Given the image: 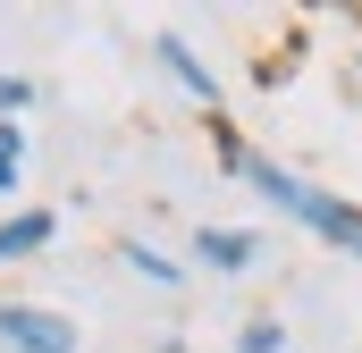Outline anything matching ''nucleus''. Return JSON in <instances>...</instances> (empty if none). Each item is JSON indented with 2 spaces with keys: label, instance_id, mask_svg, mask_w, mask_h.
<instances>
[{
  "label": "nucleus",
  "instance_id": "f257e3e1",
  "mask_svg": "<svg viewBox=\"0 0 362 353\" xmlns=\"http://www.w3.org/2000/svg\"><path fill=\"white\" fill-rule=\"evenodd\" d=\"M228 169L245 176L262 202H278L295 227H312L320 244H337V253H354V261H362V210H354V202H337V193L303 185L295 169H278V160H262V152H236V143H228Z\"/></svg>",
  "mask_w": 362,
  "mask_h": 353
},
{
  "label": "nucleus",
  "instance_id": "0eeeda50",
  "mask_svg": "<svg viewBox=\"0 0 362 353\" xmlns=\"http://www.w3.org/2000/svg\"><path fill=\"white\" fill-rule=\"evenodd\" d=\"M278 345H286V328H278V320H253V328L236 337V353H278Z\"/></svg>",
  "mask_w": 362,
  "mask_h": 353
},
{
  "label": "nucleus",
  "instance_id": "6e6552de",
  "mask_svg": "<svg viewBox=\"0 0 362 353\" xmlns=\"http://www.w3.org/2000/svg\"><path fill=\"white\" fill-rule=\"evenodd\" d=\"M25 101H34V85H25V76H0V109H25Z\"/></svg>",
  "mask_w": 362,
  "mask_h": 353
},
{
  "label": "nucleus",
  "instance_id": "1a4fd4ad",
  "mask_svg": "<svg viewBox=\"0 0 362 353\" xmlns=\"http://www.w3.org/2000/svg\"><path fill=\"white\" fill-rule=\"evenodd\" d=\"M8 185H17V152L0 143V193H8Z\"/></svg>",
  "mask_w": 362,
  "mask_h": 353
},
{
  "label": "nucleus",
  "instance_id": "20e7f679",
  "mask_svg": "<svg viewBox=\"0 0 362 353\" xmlns=\"http://www.w3.org/2000/svg\"><path fill=\"white\" fill-rule=\"evenodd\" d=\"M160 68H169V76H177V85L194 92V101H219V76H211V68H202V59L185 51L177 34H160Z\"/></svg>",
  "mask_w": 362,
  "mask_h": 353
},
{
  "label": "nucleus",
  "instance_id": "f03ea898",
  "mask_svg": "<svg viewBox=\"0 0 362 353\" xmlns=\"http://www.w3.org/2000/svg\"><path fill=\"white\" fill-rule=\"evenodd\" d=\"M0 345L8 353H76V328L42 303H0Z\"/></svg>",
  "mask_w": 362,
  "mask_h": 353
},
{
  "label": "nucleus",
  "instance_id": "39448f33",
  "mask_svg": "<svg viewBox=\"0 0 362 353\" xmlns=\"http://www.w3.org/2000/svg\"><path fill=\"white\" fill-rule=\"evenodd\" d=\"M51 210H25V219H0V261H25V253H42L51 244Z\"/></svg>",
  "mask_w": 362,
  "mask_h": 353
},
{
  "label": "nucleus",
  "instance_id": "423d86ee",
  "mask_svg": "<svg viewBox=\"0 0 362 353\" xmlns=\"http://www.w3.org/2000/svg\"><path fill=\"white\" fill-rule=\"evenodd\" d=\"M127 269H144V277H160V286H177V261H160L152 244H127Z\"/></svg>",
  "mask_w": 362,
  "mask_h": 353
},
{
  "label": "nucleus",
  "instance_id": "7ed1b4c3",
  "mask_svg": "<svg viewBox=\"0 0 362 353\" xmlns=\"http://www.w3.org/2000/svg\"><path fill=\"white\" fill-rule=\"evenodd\" d=\"M194 261L202 269H253L262 261V236H253V227H202V236H194Z\"/></svg>",
  "mask_w": 362,
  "mask_h": 353
}]
</instances>
